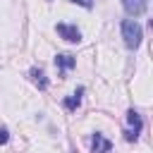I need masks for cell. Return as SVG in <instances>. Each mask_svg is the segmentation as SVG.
<instances>
[{"label":"cell","instance_id":"cell-1","mask_svg":"<svg viewBox=\"0 0 153 153\" xmlns=\"http://www.w3.org/2000/svg\"><path fill=\"white\" fill-rule=\"evenodd\" d=\"M122 38L127 43V48L136 50L141 45V38H143V31H141V24L136 19H124L122 22Z\"/></svg>","mask_w":153,"mask_h":153},{"label":"cell","instance_id":"cell-2","mask_svg":"<svg viewBox=\"0 0 153 153\" xmlns=\"http://www.w3.org/2000/svg\"><path fill=\"white\" fill-rule=\"evenodd\" d=\"M127 122H129V129L124 131V139H127V141H134V139L141 134V127H143L141 115H139L136 110H129V112H127Z\"/></svg>","mask_w":153,"mask_h":153},{"label":"cell","instance_id":"cell-3","mask_svg":"<svg viewBox=\"0 0 153 153\" xmlns=\"http://www.w3.org/2000/svg\"><path fill=\"white\" fill-rule=\"evenodd\" d=\"M55 29H57L60 38H65L67 43H79V41H81V31H79L76 26H72V24H65V22H60Z\"/></svg>","mask_w":153,"mask_h":153},{"label":"cell","instance_id":"cell-4","mask_svg":"<svg viewBox=\"0 0 153 153\" xmlns=\"http://www.w3.org/2000/svg\"><path fill=\"white\" fill-rule=\"evenodd\" d=\"M122 7L127 10V14L139 17L146 12V0H122Z\"/></svg>","mask_w":153,"mask_h":153},{"label":"cell","instance_id":"cell-5","mask_svg":"<svg viewBox=\"0 0 153 153\" xmlns=\"http://www.w3.org/2000/svg\"><path fill=\"white\" fill-rule=\"evenodd\" d=\"M55 65H57L60 72H67V69H72V67L76 65V57L69 55V53H60V55L55 57Z\"/></svg>","mask_w":153,"mask_h":153},{"label":"cell","instance_id":"cell-6","mask_svg":"<svg viewBox=\"0 0 153 153\" xmlns=\"http://www.w3.org/2000/svg\"><path fill=\"white\" fill-rule=\"evenodd\" d=\"M91 146H93V153H110V148H112V143L108 139H103V134H98V131L93 134Z\"/></svg>","mask_w":153,"mask_h":153},{"label":"cell","instance_id":"cell-7","mask_svg":"<svg viewBox=\"0 0 153 153\" xmlns=\"http://www.w3.org/2000/svg\"><path fill=\"white\" fill-rule=\"evenodd\" d=\"M29 74H31V81H33V84H36V86H38L41 91H45V88H48V79H45V74H43V69H38V67H33V69H31Z\"/></svg>","mask_w":153,"mask_h":153},{"label":"cell","instance_id":"cell-8","mask_svg":"<svg viewBox=\"0 0 153 153\" xmlns=\"http://www.w3.org/2000/svg\"><path fill=\"white\" fill-rule=\"evenodd\" d=\"M81 93H84V88L79 86L74 96H69V98H65V108H67V110H74V108H79V103H81V98H79V96H81Z\"/></svg>","mask_w":153,"mask_h":153},{"label":"cell","instance_id":"cell-9","mask_svg":"<svg viewBox=\"0 0 153 153\" xmlns=\"http://www.w3.org/2000/svg\"><path fill=\"white\" fill-rule=\"evenodd\" d=\"M7 141H10V131H7L5 127H0V146H5Z\"/></svg>","mask_w":153,"mask_h":153},{"label":"cell","instance_id":"cell-10","mask_svg":"<svg viewBox=\"0 0 153 153\" xmlns=\"http://www.w3.org/2000/svg\"><path fill=\"white\" fill-rule=\"evenodd\" d=\"M69 2H74V5H81V7H86V10H91V7H93V0H69Z\"/></svg>","mask_w":153,"mask_h":153}]
</instances>
